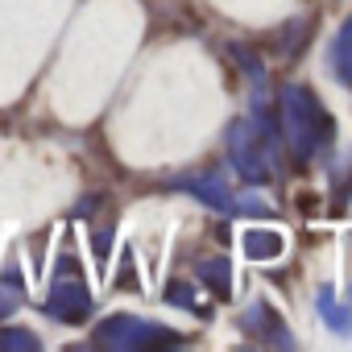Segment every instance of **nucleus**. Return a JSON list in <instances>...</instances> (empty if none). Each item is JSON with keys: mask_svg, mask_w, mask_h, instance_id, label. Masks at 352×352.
I'll use <instances>...</instances> for the list:
<instances>
[{"mask_svg": "<svg viewBox=\"0 0 352 352\" xmlns=\"http://www.w3.org/2000/svg\"><path fill=\"white\" fill-rule=\"evenodd\" d=\"M278 96H282L278 112H282V133L290 141V153L298 162L323 157L336 141V120L323 108V100H315V91L302 87V83H286Z\"/></svg>", "mask_w": 352, "mask_h": 352, "instance_id": "1", "label": "nucleus"}, {"mask_svg": "<svg viewBox=\"0 0 352 352\" xmlns=\"http://www.w3.org/2000/svg\"><path fill=\"white\" fill-rule=\"evenodd\" d=\"M228 153H232V166L245 183H274L278 179V141H274V129L261 112L232 124Z\"/></svg>", "mask_w": 352, "mask_h": 352, "instance_id": "2", "label": "nucleus"}, {"mask_svg": "<svg viewBox=\"0 0 352 352\" xmlns=\"http://www.w3.org/2000/svg\"><path fill=\"white\" fill-rule=\"evenodd\" d=\"M104 344H116V348H149V344H174V336H166L162 327L141 323V319H112V323H104Z\"/></svg>", "mask_w": 352, "mask_h": 352, "instance_id": "3", "label": "nucleus"}, {"mask_svg": "<svg viewBox=\"0 0 352 352\" xmlns=\"http://www.w3.org/2000/svg\"><path fill=\"white\" fill-rule=\"evenodd\" d=\"M241 327H245V331H253L257 340L278 344V348H290V344H294V336H286V323L278 319V311H274V307H265V302L249 307V311H245V319H241Z\"/></svg>", "mask_w": 352, "mask_h": 352, "instance_id": "4", "label": "nucleus"}, {"mask_svg": "<svg viewBox=\"0 0 352 352\" xmlns=\"http://www.w3.org/2000/svg\"><path fill=\"white\" fill-rule=\"evenodd\" d=\"M245 253H249L253 261H274V257H282V232H274V228H253V232H245Z\"/></svg>", "mask_w": 352, "mask_h": 352, "instance_id": "5", "label": "nucleus"}, {"mask_svg": "<svg viewBox=\"0 0 352 352\" xmlns=\"http://www.w3.org/2000/svg\"><path fill=\"white\" fill-rule=\"evenodd\" d=\"M331 63H336V75L344 83H352V17L340 25V34L331 42Z\"/></svg>", "mask_w": 352, "mask_h": 352, "instance_id": "6", "label": "nucleus"}, {"mask_svg": "<svg viewBox=\"0 0 352 352\" xmlns=\"http://www.w3.org/2000/svg\"><path fill=\"white\" fill-rule=\"evenodd\" d=\"M319 311H323V319H327L336 331H352V315H348V307L331 302V290H323V294H319Z\"/></svg>", "mask_w": 352, "mask_h": 352, "instance_id": "7", "label": "nucleus"}, {"mask_svg": "<svg viewBox=\"0 0 352 352\" xmlns=\"http://www.w3.org/2000/svg\"><path fill=\"white\" fill-rule=\"evenodd\" d=\"M204 278L216 286V294H228V270H224V261H212V265L204 270Z\"/></svg>", "mask_w": 352, "mask_h": 352, "instance_id": "8", "label": "nucleus"}]
</instances>
